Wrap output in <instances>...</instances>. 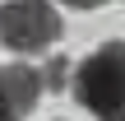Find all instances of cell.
Returning a JSON list of instances; mask_svg holds the SVG:
<instances>
[{
	"mask_svg": "<svg viewBox=\"0 0 125 121\" xmlns=\"http://www.w3.org/2000/svg\"><path fill=\"white\" fill-rule=\"evenodd\" d=\"M0 89H5V98H9V107H14V117L32 112V107H37V98L46 93L42 70H32V65H5V70H0Z\"/></svg>",
	"mask_w": 125,
	"mask_h": 121,
	"instance_id": "obj_3",
	"label": "cell"
},
{
	"mask_svg": "<svg viewBox=\"0 0 125 121\" xmlns=\"http://www.w3.org/2000/svg\"><path fill=\"white\" fill-rule=\"evenodd\" d=\"M70 79H74V61L51 56V61L42 65V84H46V93H65V89H70Z\"/></svg>",
	"mask_w": 125,
	"mask_h": 121,
	"instance_id": "obj_4",
	"label": "cell"
},
{
	"mask_svg": "<svg viewBox=\"0 0 125 121\" xmlns=\"http://www.w3.org/2000/svg\"><path fill=\"white\" fill-rule=\"evenodd\" d=\"M14 117V107H9V98H5V89H0V121H9Z\"/></svg>",
	"mask_w": 125,
	"mask_h": 121,
	"instance_id": "obj_6",
	"label": "cell"
},
{
	"mask_svg": "<svg viewBox=\"0 0 125 121\" xmlns=\"http://www.w3.org/2000/svg\"><path fill=\"white\" fill-rule=\"evenodd\" d=\"M83 112L102 121H125V42H102L74 65L70 79Z\"/></svg>",
	"mask_w": 125,
	"mask_h": 121,
	"instance_id": "obj_1",
	"label": "cell"
},
{
	"mask_svg": "<svg viewBox=\"0 0 125 121\" xmlns=\"http://www.w3.org/2000/svg\"><path fill=\"white\" fill-rule=\"evenodd\" d=\"M60 28L65 23L51 0H5L0 5V42L19 56H37V51L56 47Z\"/></svg>",
	"mask_w": 125,
	"mask_h": 121,
	"instance_id": "obj_2",
	"label": "cell"
},
{
	"mask_svg": "<svg viewBox=\"0 0 125 121\" xmlns=\"http://www.w3.org/2000/svg\"><path fill=\"white\" fill-rule=\"evenodd\" d=\"M60 5H70V9H97V5H107V0H60Z\"/></svg>",
	"mask_w": 125,
	"mask_h": 121,
	"instance_id": "obj_5",
	"label": "cell"
}]
</instances>
